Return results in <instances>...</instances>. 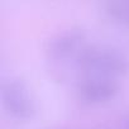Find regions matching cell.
<instances>
[{
  "instance_id": "cell-1",
  "label": "cell",
  "mask_w": 129,
  "mask_h": 129,
  "mask_svg": "<svg viewBox=\"0 0 129 129\" xmlns=\"http://www.w3.org/2000/svg\"><path fill=\"white\" fill-rule=\"evenodd\" d=\"M77 64L85 76L118 79L129 70V62L120 52L104 47H85L77 54Z\"/></svg>"
},
{
  "instance_id": "cell-2",
  "label": "cell",
  "mask_w": 129,
  "mask_h": 129,
  "mask_svg": "<svg viewBox=\"0 0 129 129\" xmlns=\"http://www.w3.org/2000/svg\"><path fill=\"white\" fill-rule=\"evenodd\" d=\"M2 101L5 111L18 121H27L36 114L34 100L27 85L19 79H9L3 82Z\"/></svg>"
},
{
  "instance_id": "cell-3",
  "label": "cell",
  "mask_w": 129,
  "mask_h": 129,
  "mask_svg": "<svg viewBox=\"0 0 129 129\" xmlns=\"http://www.w3.org/2000/svg\"><path fill=\"white\" fill-rule=\"evenodd\" d=\"M86 33L81 28H71L53 37L47 44V56L53 61L66 59L80 53L86 46Z\"/></svg>"
},
{
  "instance_id": "cell-4",
  "label": "cell",
  "mask_w": 129,
  "mask_h": 129,
  "mask_svg": "<svg viewBox=\"0 0 129 129\" xmlns=\"http://www.w3.org/2000/svg\"><path fill=\"white\" fill-rule=\"evenodd\" d=\"M79 96L87 104H104L113 100L119 92L116 79L86 76L79 85Z\"/></svg>"
},
{
  "instance_id": "cell-5",
  "label": "cell",
  "mask_w": 129,
  "mask_h": 129,
  "mask_svg": "<svg viewBox=\"0 0 129 129\" xmlns=\"http://www.w3.org/2000/svg\"><path fill=\"white\" fill-rule=\"evenodd\" d=\"M119 129H129V114H126L119 124Z\"/></svg>"
}]
</instances>
